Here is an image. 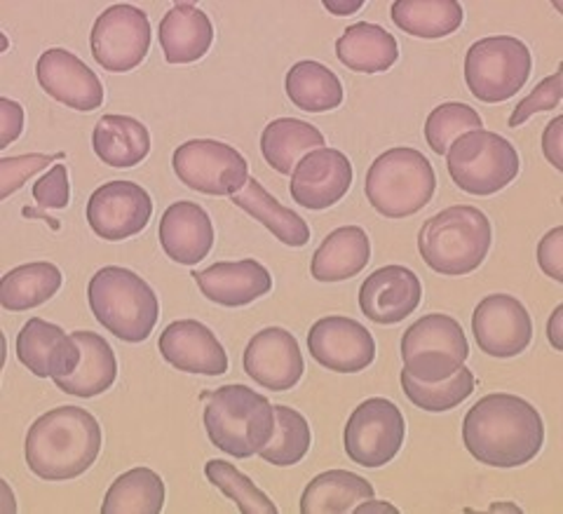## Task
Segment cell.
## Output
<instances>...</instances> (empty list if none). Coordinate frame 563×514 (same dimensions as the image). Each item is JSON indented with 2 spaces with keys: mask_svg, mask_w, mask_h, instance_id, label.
Masks as SVG:
<instances>
[{
  "mask_svg": "<svg viewBox=\"0 0 563 514\" xmlns=\"http://www.w3.org/2000/svg\"><path fill=\"white\" fill-rule=\"evenodd\" d=\"M463 441L482 466L519 468L531 463L544 447V423L531 402L519 395L493 393L467 412Z\"/></svg>",
  "mask_w": 563,
  "mask_h": 514,
  "instance_id": "6da1fadb",
  "label": "cell"
},
{
  "mask_svg": "<svg viewBox=\"0 0 563 514\" xmlns=\"http://www.w3.org/2000/svg\"><path fill=\"white\" fill-rule=\"evenodd\" d=\"M101 451V425L80 406H57L35 420L24 441L29 470L45 482L76 480Z\"/></svg>",
  "mask_w": 563,
  "mask_h": 514,
  "instance_id": "7a4b0ae2",
  "label": "cell"
},
{
  "mask_svg": "<svg viewBox=\"0 0 563 514\" xmlns=\"http://www.w3.org/2000/svg\"><path fill=\"white\" fill-rule=\"evenodd\" d=\"M493 240L490 221L472 205H453L422 223L418 252L439 275L461 277L477 271L488 256Z\"/></svg>",
  "mask_w": 563,
  "mask_h": 514,
  "instance_id": "3957f363",
  "label": "cell"
},
{
  "mask_svg": "<svg viewBox=\"0 0 563 514\" xmlns=\"http://www.w3.org/2000/svg\"><path fill=\"white\" fill-rule=\"evenodd\" d=\"M205 430L211 445L233 458H252L275 433V406L246 385H223L209 395Z\"/></svg>",
  "mask_w": 563,
  "mask_h": 514,
  "instance_id": "277c9868",
  "label": "cell"
},
{
  "mask_svg": "<svg viewBox=\"0 0 563 514\" xmlns=\"http://www.w3.org/2000/svg\"><path fill=\"white\" fill-rule=\"evenodd\" d=\"M87 298L97 322L128 343L146 341L161 317V304L148 282L122 265L97 271Z\"/></svg>",
  "mask_w": 563,
  "mask_h": 514,
  "instance_id": "5b68a950",
  "label": "cell"
},
{
  "mask_svg": "<svg viewBox=\"0 0 563 514\" xmlns=\"http://www.w3.org/2000/svg\"><path fill=\"white\" fill-rule=\"evenodd\" d=\"M364 190L378 215L387 219H407L432 200L437 174L420 151L397 146L378 155L368 167Z\"/></svg>",
  "mask_w": 563,
  "mask_h": 514,
  "instance_id": "8992f818",
  "label": "cell"
},
{
  "mask_svg": "<svg viewBox=\"0 0 563 514\" xmlns=\"http://www.w3.org/2000/svg\"><path fill=\"white\" fill-rule=\"evenodd\" d=\"M446 167L457 188L486 198L512 184L521 163L512 141L488 130H472L453 141Z\"/></svg>",
  "mask_w": 563,
  "mask_h": 514,
  "instance_id": "52a82bcc",
  "label": "cell"
},
{
  "mask_svg": "<svg viewBox=\"0 0 563 514\" xmlns=\"http://www.w3.org/2000/svg\"><path fill=\"white\" fill-rule=\"evenodd\" d=\"M470 343L461 322L451 315L420 317L401 336L404 371L420 383H439L465 367Z\"/></svg>",
  "mask_w": 563,
  "mask_h": 514,
  "instance_id": "ba28073f",
  "label": "cell"
},
{
  "mask_svg": "<svg viewBox=\"0 0 563 514\" xmlns=\"http://www.w3.org/2000/svg\"><path fill=\"white\" fill-rule=\"evenodd\" d=\"M533 57L515 35H490L467 50L465 83L484 103H503L523 90L531 78Z\"/></svg>",
  "mask_w": 563,
  "mask_h": 514,
  "instance_id": "9c48e42d",
  "label": "cell"
},
{
  "mask_svg": "<svg viewBox=\"0 0 563 514\" xmlns=\"http://www.w3.org/2000/svg\"><path fill=\"white\" fill-rule=\"evenodd\" d=\"M407 435L401 409L385 397L362 402L345 423V453L362 468H383L395 460Z\"/></svg>",
  "mask_w": 563,
  "mask_h": 514,
  "instance_id": "30bf717a",
  "label": "cell"
},
{
  "mask_svg": "<svg viewBox=\"0 0 563 514\" xmlns=\"http://www.w3.org/2000/svg\"><path fill=\"white\" fill-rule=\"evenodd\" d=\"M172 167L181 184L205 195H235L250 182L244 155L214 139H190L174 151Z\"/></svg>",
  "mask_w": 563,
  "mask_h": 514,
  "instance_id": "8fae6325",
  "label": "cell"
},
{
  "mask_svg": "<svg viewBox=\"0 0 563 514\" xmlns=\"http://www.w3.org/2000/svg\"><path fill=\"white\" fill-rule=\"evenodd\" d=\"M151 20L134 6L106 8L92 26L90 47L95 62L109 74H128L151 52Z\"/></svg>",
  "mask_w": 563,
  "mask_h": 514,
  "instance_id": "7c38bea8",
  "label": "cell"
},
{
  "mask_svg": "<svg viewBox=\"0 0 563 514\" xmlns=\"http://www.w3.org/2000/svg\"><path fill=\"white\" fill-rule=\"evenodd\" d=\"M153 217V200L134 182H109L99 186L87 203V223L101 240L120 242L139 236Z\"/></svg>",
  "mask_w": 563,
  "mask_h": 514,
  "instance_id": "4fadbf2b",
  "label": "cell"
},
{
  "mask_svg": "<svg viewBox=\"0 0 563 514\" xmlns=\"http://www.w3.org/2000/svg\"><path fill=\"white\" fill-rule=\"evenodd\" d=\"M477 346L490 358L507 360L526 352L533 341V322L526 306L509 294H490L472 315Z\"/></svg>",
  "mask_w": 563,
  "mask_h": 514,
  "instance_id": "5bb4252c",
  "label": "cell"
},
{
  "mask_svg": "<svg viewBox=\"0 0 563 514\" xmlns=\"http://www.w3.org/2000/svg\"><path fill=\"white\" fill-rule=\"evenodd\" d=\"M308 350L317 364L339 374H357L376 360L372 331L343 315L317 320L308 331Z\"/></svg>",
  "mask_w": 563,
  "mask_h": 514,
  "instance_id": "9a60e30c",
  "label": "cell"
},
{
  "mask_svg": "<svg viewBox=\"0 0 563 514\" xmlns=\"http://www.w3.org/2000/svg\"><path fill=\"white\" fill-rule=\"evenodd\" d=\"M246 376L273 393H287L303 379L306 362L294 333L282 327L261 329L252 336L242 358Z\"/></svg>",
  "mask_w": 563,
  "mask_h": 514,
  "instance_id": "2e32d148",
  "label": "cell"
},
{
  "mask_svg": "<svg viewBox=\"0 0 563 514\" xmlns=\"http://www.w3.org/2000/svg\"><path fill=\"white\" fill-rule=\"evenodd\" d=\"M43 92L68 109L90 113L103 103V85L95 70L64 47L45 50L35 64Z\"/></svg>",
  "mask_w": 563,
  "mask_h": 514,
  "instance_id": "e0dca14e",
  "label": "cell"
},
{
  "mask_svg": "<svg viewBox=\"0 0 563 514\" xmlns=\"http://www.w3.org/2000/svg\"><path fill=\"white\" fill-rule=\"evenodd\" d=\"M352 184V165L336 149L308 153L291 174V198L312 211L329 209L345 198Z\"/></svg>",
  "mask_w": 563,
  "mask_h": 514,
  "instance_id": "ac0fdd59",
  "label": "cell"
},
{
  "mask_svg": "<svg viewBox=\"0 0 563 514\" xmlns=\"http://www.w3.org/2000/svg\"><path fill=\"white\" fill-rule=\"evenodd\" d=\"M80 358L82 352L74 333H66L41 317H31L16 336V360L38 379L57 381L74 374Z\"/></svg>",
  "mask_w": 563,
  "mask_h": 514,
  "instance_id": "d6986e66",
  "label": "cell"
},
{
  "mask_svg": "<svg viewBox=\"0 0 563 514\" xmlns=\"http://www.w3.org/2000/svg\"><path fill=\"white\" fill-rule=\"evenodd\" d=\"M422 285L407 265H383L364 280L360 308L376 325H397L420 306Z\"/></svg>",
  "mask_w": 563,
  "mask_h": 514,
  "instance_id": "ffe728a7",
  "label": "cell"
},
{
  "mask_svg": "<svg viewBox=\"0 0 563 514\" xmlns=\"http://www.w3.org/2000/svg\"><path fill=\"white\" fill-rule=\"evenodd\" d=\"M165 362L186 374L221 376L228 371V354L217 333L198 320H176L161 333Z\"/></svg>",
  "mask_w": 563,
  "mask_h": 514,
  "instance_id": "44dd1931",
  "label": "cell"
},
{
  "mask_svg": "<svg viewBox=\"0 0 563 514\" xmlns=\"http://www.w3.org/2000/svg\"><path fill=\"white\" fill-rule=\"evenodd\" d=\"M200 292L225 308H242L254 304L273 289L268 269L256 259L221 261L205 271H192Z\"/></svg>",
  "mask_w": 563,
  "mask_h": 514,
  "instance_id": "7402d4cb",
  "label": "cell"
},
{
  "mask_svg": "<svg viewBox=\"0 0 563 514\" xmlns=\"http://www.w3.org/2000/svg\"><path fill=\"white\" fill-rule=\"evenodd\" d=\"M163 252L181 265H196L214 247V226L207 211L190 200H179L165 209L161 221Z\"/></svg>",
  "mask_w": 563,
  "mask_h": 514,
  "instance_id": "603a6c76",
  "label": "cell"
},
{
  "mask_svg": "<svg viewBox=\"0 0 563 514\" xmlns=\"http://www.w3.org/2000/svg\"><path fill=\"white\" fill-rule=\"evenodd\" d=\"M161 45L167 64L200 62L214 43V26L209 17L192 3H176L161 22Z\"/></svg>",
  "mask_w": 563,
  "mask_h": 514,
  "instance_id": "cb8c5ba5",
  "label": "cell"
},
{
  "mask_svg": "<svg viewBox=\"0 0 563 514\" xmlns=\"http://www.w3.org/2000/svg\"><path fill=\"white\" fill-rule=\"evenodd\" d=\"M372 261V240L360 226H343L317 247L310 273L317 282H341L360 275Z\"/></svg>",
  "mask_w": 563,
  "mask_h": 514,
  "instance_id": "d4e9b609",
  "label": "cell"
},
{
  "mask_svg": "<svg viewBox=\"0 0 563 514\" xmlns=\"http://www.w3.org/2000/svg\"><path fill=\"white\" fill-rule=\"evenodd\" d=\"M74 339L80 346V364L74 374L57 379L55 385L66 395H76L82 400L97 397L109 390L118 379L115 352L103 336L95 331H76Z\"/></svg>",
  "mask_w": 563,
  "mask_h": 514,
  "instance_id": "484cf974",
  "label": "cell"
},
{
  "mask_svg": "<svg viewBox=\"0 0 563 514\" xmlns=\"http://www.w3.org/2000/svg\"><path fill=\"white\" fill-rule=\"evenodd\" d=\"M92 149L103 165L128 169L146 161L151 132L132 116H103L95 128Z\"/></svg>",
  "mask_w": 563,
  "mask_h": 514,
  "instance_id": "4316f807",
  "label": "cell"
},
{
  "mask_svg": "<svg viewBox=\"0 0 563 514\" xmlns=\"http://www.w3.org/2000/svg\"><path fill=\"white\" fill-rule=\"evenodd\" d=\"M336 57L355 74H385L399 59V45L383 26L357 22L336 41Z\"/></svg>",
  "mask_w": 563,
  "mask_h": 514,
  "instance_id": "83f0119b",
  "label": "cell"
},
{
  "mask_svg": "<svg viewBox=\"0 0 563 514\" xmlns=\"http://www.w3.org/2000/svg\"><path fill=\"white\" fill-rule=\"evenodd\" d=\"M317 149H324V134L298 118H277L261 134V153L277 174H294L296 165Z\"/></svg>",
  "mask_w": 563,
  "mask_h": 514,
  "instance_id": "f1b7e54d",
  "label": "cell"
},
{
  "mask_svg": "<svg viewBox=\"0 0 563 514\" xmlns=\"http://www.w3.org/2000/svg\"><path fill=\"white\" fill-rule=\"evenodd\" d=\"M231 198L233 205L244 209L246 215L256 219L261 226H266L282 244L306 247L310 242V226L306 223V219L298 217L294 209L277 203L254 176H250V182L244 184V188L231 195Z\"/></svg>",
  "mask_w": 563,
  "mask_h": 514,
  "instance_id": "f546056e",
  "label": "cell"
},
{
  "mask_svg": "<svg viewBox=\"0 0 563 514\" xmlns=\"http://www.w3.org/2000/svg\"><path fill=\"white\" fill-rule=\"evenodd\" d=\"M374 499V486L350 470H327L317 474L301 495L303 514H345Z\"/></svg>",
  "mask_w": 563,
  "mask_h": 514,
  "instance_id": "4dcf8cb0",
  "label": "cell"
},
{
  "mask_svg": "<svg viewBox=\"0 0 563 514\" xmlns=\"http://www.w3.org/2000/svg\"><path fill=\"white\" fill-rule=\"evenodd\" d=\"M64 275L55 263H24L0 280V306L12 313L33 310L62 289Z\"/></svg>",
  "mask_w": 563,
  "mask_h": 514,
  "instance_id": "1f68e13d",
  "label": "cell"
},
{
  "mask_svg": "<svg viewBox=\"0 0 563 514\" xmlns=\"http://www.w3.org/2000/svg\"><path fill=\"white\" fill-rule=\"evenodd\" d=\"M390 17L404 33L437 41L461 29L465 14L457 0H397Z\"/></svg>",
  "mask_w": 563,
  "mask_h": 514,
  "instance_id": "d6a6232c",
  "label": "cell"
},
{
  "mask_svg": "<svg viewBox=\"0 0 563 514\" xmlns=\"http://www.w3.org/2000/svg\"><path fill=\"white\" fill-rule=\"evenodd\" d=\"M287 97L308 113H327L343 103V85L329 66L306 59L289 68Z\"/></svg>",
  "mask_w": 563,
  "mask_h": 514,
  "instance_id": "836d02e7",
  "label": "cell"
},
{
  "mask_svg": "<svg viewBox=\"0 0 563 514\" xmlns=\"http://www.w3.org/2000/svg\"><path fill=\"white\" fill-rule=\"evenodd\" d=\"M165 507V482L151 468H132L120 474L106 493L103 514H161Z\"/></svg>",
  "mask_w": 563,
  "mask_h": 514,
  "instance_id": "e575fe53",
  "label": "cell"
},
{
  "mask_svg": "<svg viewBox=\"0 0 563 514\" xmlns=\"http://www.w3.org/2000/svg\"><path fill=\"white\" fill-rule=\"evenodd\" d=\"M275 406V433L258 456L271 466L291 468L301 463L310 449V425L303 414H298L291 406L273 404Z\"/></svg>",
  "mask_w": 563,
  "mask_h": 514,
  "instance_id": "d590c367",
  "label": "cell"
},
{
  "mask_svg": "<svg viewBox=\"0 0 563 514\" xmlns=\"http://www.w3.org/2000/svg\"><path fill=\"white\" fill-rule=\"evenodd\" d=\"M399 381L407 400L413 406H418V409L430 414H442L461 406L474 393V385H477L474 374L467 367H461L453 376L439 383H420L413 376H409L407 371H401Z\"/></svg>",
  "mask_w": 563,
  "mask_h": 514,
  "instance_id": "8d00e7d4",
  "label": "cell"
},
{
  "mask_svg": "<svg viewBox=\"0 0 563 514\" xmlns=\"http://www.w3.org/2000/svg\"><path fill=\"white\" fill-rule=\"evenodd\" d=\"M209 484H214L223 495L231 499L242 514H277V505L263 493L250 477L242 474L225 460H209L205 466Z\"/></svg>",
  "mask_w": 563,
  "mask_h": 514,
  "instance_id": "74e56055",
  "label": "cell"
},
{
  "mask_svg": "<svg viewBox=\"0 0 563 514\" xmlns=\"http://www.w3.org/2000/svg\"><path fill=\"white\" fill-rule=\"evenodd\" d=\"M472 130H482V116L467 103L449 101L428 116L426 139L437 155H446L453 141Z\"/></svg>",
  "mask_w": 563,
  "mask_h": 514,
  "instance_id": "f35d334b",
  "label": "cell"
},
{
  "mask_svg": "<svg viewBox=\"0 0 563 514\" xmlns=\"http://www.w3.org/2000/svg\"><path fill=\"white\" fill-rule=\"evenodd\" d=\"M563 70H554V74L550 78H544L536 85V90L528 95L526 99H521L517 103V109L512 113V118H509V128H519L523 125V122L528 118H533L536 113H542V111H552V109H559L561 103V97H563Z\"/></svg>",
  "mask_w": 563,
  "mask_h": 514,
  "instance_id": "ab89813d",
  "label": "cell"
},
{
  "mask_svg": "<svg viewBox=\"0 0 563 514\" xmlns=\"http://www.w3.org/2000/svg\"><path fill=\"white\" fill-rule=\"evenodd\" d=\"M57 161V155H38V153H29V155H16V157H3L0 161V179H3V190H0V198L8 200L10 195L22 188L26 179L35 172L45 169Z\"/></svg>",
  "mask_w": 563,
  "mask_h": 514,
  "instance_id": "60d3db41",
  "label": "cell"
},
{
  "mask_svg": "<svg viewBox=\"0 0 563 514\" xmlns=\"http://www.w3.org/2000/svg\"><path fill=\"white\" fill-rule=\"evenodd\" d=\"M33 198L38 207L64 209L70 198L66 165H52V169L33 184Z\"/></svg>",
  "mask_w": 563,
  "mask_h": 514,
  "instance_id": "b9f144b4",
  "label": "cell"
},
{
  "mask_svg": "<svg viewBox=\"0 0 563 514\" xmlns=\"http://www.w3.org/2000/svg\"><path fill=\"white\" fill-rule=\"evenodd\" d=\"M538 263L544 275L563 282V228H552L538 244Z\"/></svg>",
  "mask_w": 563,
  "mask_h": 514,
  "instance_id": "7bdbcfd3",
  "label": "cell"
},
{
  "mask_svg": "<svg viewBox=\"0 0 563 514\" xmlns=\"http://www.w3.org/2000/svg\"><path fill=\"white\" fill-rule=\"evenodd\" d=\"M0 118H3V139H0V149H8L12 141L24 132V109L8 97L0 99Z\"/></svg>",
  "mask_w": 563,
  "mask_h": 514,
  "instance_id": "ee69618b",
  "label": "cell"
},
{
  "mask_svg": "<svg viewBox=\"0 0 563 514\" xmlns=\"http://www.w3.org/2000/svg\"><path fill=\"white\" fill-rule=\"evenodd\" d=\"M563 118H554L548 130H544V136H542V153L544 157H548L550 165H554L556 169H563V157H561V151H563Z\"/></svg>",
  "mask_w": 563,
  "mask_h": 514,
  "instance_id": "f6af8a7d",
  "label": "cell"
},
{
  "mask_svg": "<svg viewBox=\"0 0 563 514\" xmlns=\"http://www.w3.org/2000/svg\"><path fill=\"white\" fill-rule=\"evenodd\" d=\"M561 317H563V306H556V310L552 313V320L548 325V336L550 343L554 346V350H563V341H561Z\"/></svg>",
  "mask_w": 563,
  "mask_h": 514,
  "instance_id": "bcb514c9",
  "label": "cell"
},
{
  "mask_svg": "<svg viewBox=\"0 0 563 514\" xmlns=\"http://www.w3.org/2000/svg\"><path fill=\"white\" fill-rule=\"evenodd\" d=\"M324 8L329 10V12H333V14H352V12H357V10H362L364 8V3L362 0H357V3H324Z\"/></svg>",
  "mask_w": 563,
  "mask_h": 514,
  "instance_id": "7dc6e473",
  "label": "cell"
},
{
  "mask_svg": "<svg viewBox=\"0 0 563 514\" xmlns=\"http://www.w3.org/2000/svg\"><path fill=\"white\" fill-rule=\"evenodd\" d=\"M357 512H395L397 514V507H393V505H385V503H372V505H357L355 507Z\"/></svg>",
  "mask_w": 563,
  "mask_h": 514,
  "instance_id": "c3c4849f",
  "label": "cell"
}]
</instances>
